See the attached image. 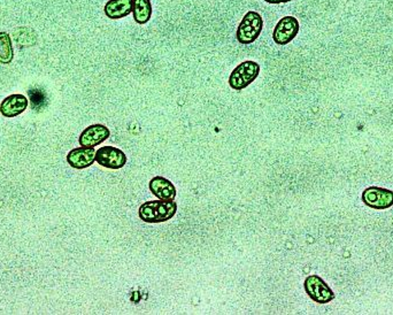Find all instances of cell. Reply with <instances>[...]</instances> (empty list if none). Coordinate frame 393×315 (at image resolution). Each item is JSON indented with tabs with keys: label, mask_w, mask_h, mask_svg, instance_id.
Returning a JSON list of instances; mask_svg holds the SVG:
<instances>
[{
	"label": "cell",
	"mask_w": 393,
	"mask_h": 315,
	"mask_svg": "<svg viewBox=\"0 0 393 315\" xmlns=\"http://www.w3.org/2000/svg\"><path fill=\"white\" fill-rule=\"evenodd\" d=\"M96 161L105 168L120 169L127 162V155L120 148L104 146L96 151Z\"/></svg>",
	"instance_id": "obj_7"
},
{
	"label": "cell",
	"mask_w": 393,
	"mask_h": 315,
	"mask_svg": "<svg viewBox=\"0 0 393 315\" xmlns=\"http://www.w3.org/2000/svg\"><path fill=\"white\" fill-rule=\"evenodd\" d=\"M262 27H263V20H262L261 15L258 12L250 10L249 13H246L245 17H243L242 22L239 24L236 37L238 40L239 43L249 45L256 42V38L259 37Z\"/></svg>",
	"instance_id": "obj_2"
},
{
	"label": "cell",
	"mask_w": 393,
	"mask_h": 315,
	"mask_svg": "<svg viewBox=\"0 0 393 315\" xmlns=\"http://www.w3.org/2000/svg\"><path fill=\"white\" fill-rule=\"evenodd\" d=\"M150 190L159 199L174 201L176 197V188L172 182L162 176H155L150 181Z\"/></svg>",
	"instance_id": "obj_11"
},
{
	"label": "cell",
	"mask_w": 393,
	"mask_h": 315,
	"mask_svg": "<svg viewBox=\"0 0 393 315\" xmlns=\"http://www.w3.org/2000/svg\"><path fill=\"white\" fill-rule=\"evenodd\" d=\"M363 201L368 207L383 211L393 205V192L387 189L370 187L363 194Z\"/></svg>",
	"instance_id": "obj_5"
},
{
	"label": "cell",
	"mask_w": 393,
	"mask_h": 315,
	"mask_svg": "<svg viewBox=\"0 0 393 315\" xmlns=\"http://www.w3.org/2000/svg\"><path fill=\"white\" fill-rule=\"evenodd\" d=\"M176 211L177 204L174 201H146L139 207V218L148 223H160L171 220Z\"/></svg>",
	"instance_id": "obj_1"
},
{
	"label": "cell",
	"mask_w": 393,
	"mask_h": 315,
	"mask_svg": "<svg viewBox=\"0 0 393 315\" xmlns=\"http://www.w3.org/2000/svg\"><path fill=\"white\" fill-rule=\"evenodd\" d=\"M28 108V99L24 94H12L0 104V113L6 118H15L22 114Z\"/></svg>",
	"instance_id": "obj_9"
},
{
	"label": "cell",
	"mask_w": 393,
	"mask_h": 315,
	"mask_svg": "<svg viewBox=\"0 0 393 315\" xmlns=\"http://www.w3.org/2000/svg\"><path fill=\"white\" fill-rule=\"evenodd\" d=\"M134 20L138 24H148L151 20L152 5L150 0H134Z\"/></svg>",
	"instance_id": "obj_13"
},
{
	"label": "cell",
	"mask_w": 393,
	"mask_h": 315,
	"mask_svg": "<svg viewBox=\"0 0 393 315\" xmlns=\"http://www.w3.org/2000/svg\"><path fill=\"white\" fill-rule=\"evenodd\" d=\"M94 161H96V150L94 148L81 146V148L71 150L67 155L68 164L76 169L90 167Z\"/></svg>",
	"instance_id": "obj_10"
},
{
	"label": "cell",
	"mask_w": 393,
	"mask_h": 315,
	"mask_svg": "<svg viewBox=\"0 0 393 315\" xmlns=\"http://www.w3.org/2000/svg\"><path fill=\"white\" fill-rule=\"evenodd\" d=\"M108 137H110V130L107 127H105L103 124H92L83 130L78 138V142L81 146L94 148L106 141Z\"/></svg>",
	"instance_id": "obj_8"
},
{
	"label": "cell",
	"mask_w": 393,
	"mask_h": 315,
	"mask_svg": "<svg viewBox=\"0 0 393 315\" xmlns=\"http://www.w3.org/2000/svg\"><path fill=\"white\" fill-rule=\"evenodd\" d=\"M265 1L269 3H289L291 0H265Z\"/></svg>",
	"instance_id": "obj_15"
},
{
	"label": "cell",
	"mask_w": 393,
	"mask_h": 315,
	"mask_svg": "<svg viewBox=\"0 0 393 315\" xmlns=\"http://www.w3.org/2000/svg\"><path fill=\"white\" fill-rule=\"evenodd\" d=\"M259 64H256L254 61H244L232 71L229 78V85L234 90H243L256 80L259 76Z\"/></svg>",
	"instance_id": "obj_3"
},
{
	"label": "cell",
	"mask_w": 393,
	"mask_h": 315,
	"mask_svg": "<svg viewBox=\"0 0 393 315\" xmlns=\"http://www.w3.org/2000/svg\"><path fill=\"white\" fill-rule=\"evenodd\" d=\"M134 10V0H110L105 5V14L112 20L128 17Z\"/></svg>",
	"instance_id": "obj_12"
},
{
	"label": "cell",
	"mask_w": 393,
	"mask_h": 315,
	"mask_svg": "<svg viewBox=\"0 0 393 315\" xmlns=\"http://www.w3.org/2000/svg\"><path fill=\"white\" fill-rule=\"evenodd\" d=\"M298 33H299V22L296 17H286L276 24L272 33V38L276 44L286 45L290 42H292L293 38H296Z\"/></svg>",
	"instance_id": "obj_6"
},
{
	"label": "cell",
	"mask_w": 393,
	"mask_h": 315,
	"mask_svg": "<svg viewBox=\"0 0 393 315\" xmlns=\"http://www.w3.org/2000/svg\"><path fill=\"white\" fill-rule=\"evenodd\" d=\"M304 287H305L306 292H307L309 298L315 303L328 304L335 299V293H333V290L320 276L309 275L308 278H306Z\"/></svg>",
	"instance_id": "obj_4"
},
{
	"label": "cell",
	"mask_w": 393,
	"mask_h": 315,
	"mask_svg": "<svg viewBox=\"0 0 393 315\" xmlns=\"http://www.w3.org/2000/svg\"><path fill=\"white\" fill-rule=\"evenodd\" d=\"M13 57V46L10 36L6 33H0V62L5 65L10 64Z\"/></svg>",
	"instance_id": "obj_14"
}]
</instances>
